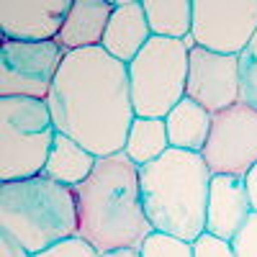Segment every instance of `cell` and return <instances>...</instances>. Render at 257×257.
Segmentation results:
<instances>
[{"label": "cell", "mask_w": 257, "mask_h": 257, "mask_svg": "<svg viewBox=\"0 0 257 257\" xmlns=\"http://www.w3.org/2000/svg\"><path fill=\"white\" fill-rule=\"evenodd\" d=\"M52 121L95 157L118 155L137 113L128 88V64L103 47L67 52L47 98Z\"/></svg>", "instance_id": "1"}, {"label": "cell", "mask_w": 257, "mask_h": 257, "mask_svg": "<svg viewBox=\"0 0 257 257\" xmlns=\"http://www.w3.org/2000/svg\"><path fill=\"white\" fill-rule=\"evenodd\" d=\"M77 237L100 254L113 249H142L152 234L139 190V167L123 152L98 157L90 178L75 188Z\"/></svg>", "instance_id": "2"}, {"label": "cell", "mask_w": 257, "mask_h": 257, "mask_svg": "<svg viewBox=\"0 0 257 257\" xmlns=\"http://www.w3.org/2000/svg\"><path fill=\"white\" fill-rule=\"evenodd\" d=\"M211 178L213 173L201 152L173 147L160 160L139 167L142 206L152 229L196 242L206 231Z\"/></svg>", "instance_id": "3"}, {"label": "cell", "mask_w": 257, "mask_h": 257, "mask_svg": "<svg viewBox=\"0 0 257 257\" xmlns=\"http://www.w3.org/2000/svg\"><path fill=\"white\" fill-rule=\"evenodd\" d=\"M0 234H8L31 254L62 239L77 237L75 188L36 175L3 183L0 188Z\"/></svg>", "instance_id": "4"}, {"label": "cell", "mask_w": 257, "mask_h": 257, "mask_svg": "<svg viewBox=\"0 0 257 257\" xmlns=\"http://www.w3.org/2000/svg\"><path fill=\"white\" fill-rule=\"evenodd\" d=\"M188 44L152 36L149 44L128 64L134 113L142 118H165L185 98Z\"/></svg>", "instance_id": "5"}, {"label": "cell", "mask_w": 257, "mask_h": 257, "mask_svg": "<svg viewBox=\"0 0 257 257\" xmlns=\"http://www.w3.org/2000/svg\"><path fill=\"white\" fill-rule=\"evenodd\" d=\"M64 54L57 41L0 39V98L47 100Z\"/></svg>", "instance_id": "6"}, {"label": "cell", "mask_w": 257, "mask_h": 257, "mask_svg": "<svg viewBox=\"0 0 257 257\" xmlns=\"http://www.w3.org/2000/svg\"><path fill=\"white\" fill-rule=\"evenodd\" d=\"M257 31V0H193V44L239 57Z\"/></svg>", "instance_id": "7"}, {"label": "cell", "mask_w": 257, "mask_h": 257, "mask_svg": "<svg viewBox=\"0 0 257 257\" xmlns=\"http://www.w3.org/2000/svg\"><path fill=\"white\" fill-rule=\"evenodd\" d=\"M203 160L213 175L244 178L257 165V108L237 103L213 113L211 134L203 147Z\"/></svg>", "instance_id": "8"}, {"label": "cell", "mask_w": 257, "mask_h": 257, "mask_svg": "<svg viewBox=\"0 0 257 257\" xmlns=\"http://www.w3.org/2000/svg\"><path fill=\"white\" fill-rule=\"evenodd\" d=\"M239 95V57L216 54L201 47L190 49L185 98L203 105L208 113H219L237 105L242 100Z\"/></svg>", "instance_id": "9"}, {"label": "cell", "mask_w": 257, "mask_h": 257, "mask_svg": "<svg viewBox=\"0 0 257 257\" xmlns=\"http://www.w3.org/2000/svg\"><path fill=\"white\" fill-rule=\"evenodd\" d=\"M72 0H6L0 3V39L54 41Z\"/></svg>", "instance_id": "10"}, {"label": "cell", "mask_w": 257, "mask_h": 257, "mask_svg": "<svg viewBox=\"0 0 257 257\" xmlns=\"http://www.w3.org/2000/svg\"><path fill=\"white\" fill-rule=\"evenodd\" d=\"M252 203L247 196L244 178L239 175H213L208 188L206 231L219 239L231 242L234 234L249 219Z\"/></svg>", "instance_id": "11"}, {"label": "cell", "mask_w": 257, "mask_h": 257, "mask_svg": "<svg viewBox=\"0 0 257 257\" xmlns=\"http://www.w3.org/2000/svg\"><path fill=\"white\" fill-rule=\"evenodd\" d=\"M57 128L44 134H24L16 128L0 126V180L3 183H16V180H29L44 173L52 144H54Z\"/></svg>", "instance_id": "12"}, {"label": "cell", "mask_w": 257, "mask_h": 257, "mask_svg": "<svg viewBox=\"0 0 257 257\" xmlns=\"http://www.w3.org/2000/svg\"><path fill=\"white\" fill-rule=\"evenodd\" d=\"M149 39L152 31L147 24L144 0H113V13L100 47L113 59L132 64L137 54L149 44Z\"/></svg>", "instance_id": "13"}, {"label": "cell", "mask_w": 257, "mask_h": 257, "mask_svg": "<svg viewBox=\"0 0 257 257\" xmlns=\"http://www.w3.org/2000/svg\"><path fill=\"white\" fill-rule=\"evenodd\" d=\"M111 13H113V0H72V8L54 41L64 52L100 47Z\"/></svg>", "instance_id": "14"}, {"label": "cell", "mask_w": 257, "mask_h": 257, "mask_svg": "<svg viewBox=\"0 0 257 257\" xmlns=\"http://www.w3.org/2000/svg\"><path fill=\"white\" fill-rule=\"evenodd\" d=\"M98 165V157L93 152H88L82 144H77L75 139H70L67 134H54V144L47 160V167L41 175H47L54 183H62L67 188H77L80 183H85L90 178V173Z\"/></svg>", "instance_id": "15"}, {"label": "cell", "mask_w": 257, "mask_h": 257, "mask_svg": "<svg viewBox=\"0 0 257 257\" xmlns=\"http://www.w3.org/2000/svg\"><path fill=\"white\" fill-rule=\"evenodd\" d=\"M211 121H213V113H208L196 100L183 98L165 116L170 147L185 149V152H203L208 134H211Z\"/></svg>", "instance_id": "16"}, {"label": "cell", "mask_w": 257, "mask_h": 257, "mask_svg": "<svg viewBox=\"0 0 257 257\" xmlns=\"http://www.w3.org/2000/svg\"><path fill=\"white\" fill-rule=\"evenodd\" d=\"M152 36L185 41L193 31V0H144Z\"/></svg>", "instance_id": "17"}, {"label": "cell", "mask_w": 257, "mask_h": 257, "mask_svg": "<svg viewBox=\"0 0 257 257\" xmlns=\"http://www.w3.org/2000/svg\"><path fill=\"white\" fill-rule=\"evenodd\" d=\"M167 149H170V139H167L165 118H142V116H137L132 128H128L123 155L137 167H144L149 162L160 160Z\"/></svg>", "instance_id": "18"}, {"label": "cell", "mask_w": 257, "mask_h": 257, "mask_svg": "<svg viewBox=\"0 0 257 257\" xmlns=\"http://www.w3.org/2000/svg\"><path fill=\"white\" fill-rule=\"evenodd\" d=\"M239 90L242 103L257 108V31L247 49L239 54Z\"/></svg>", "instance_id": "19"}, {"label": "cell", "mask_w": 257, "mask_h": 257, "mask_svg": "<svg viewBox=\"0 0 257 257\" xmlns=\"http://www.w3.org/2000/svg\"><path fill=\"white\" fill-rule=\"evenodd\" d=\"M139 252L142 257H193V244L178 237H170V234L152 231Z\"/></svg>", "instance_id": "20"}, {"label": "cell", "mask_w": 257, "mask_h": 257, "mask_svg": "<svg viewBox=\"0 0 257 257\" xmlns=\"http://www.w3.org/2000/svg\"><path fill=\"white\" fill-rule=\"evenodd\" d=\"M34 257H103V254L82 237H70V239H62L47 249L36 252Z\"/></svg>", "instance_id": "21"}, {"label": "cell", "mask_w": 257, "mask_h": 257, "mask_svg": "<svg viewBox=\"0 0 257 257\" xmlns=\"http://www.w3.org/2000/svg\"><path fill=\"white\" fill-rule=\"evenodd\" d=\"M229 244L234 249V257H257V211L249 213V219L242 224Z\"/></svg>", "instance_id": "22"}, {"label": "cell", "mask_w": 257, "mask_h": 257, "mask_svg": "<svg viewBox=\"0 0 257 257\" xmlns=\"http://www.w3.org/2000/svg\"><path fill=\"white\" fill-rule=\"evenodd\" d=\"M193 257H234V249L226 239H219L213 234L203 231L201 237L193 242Z\"/></svg>", "instance_id": "23"}, {"label": "cell", "mask_w": 257, "mask_h": 257, "mask_svg": "<svg viewBox=\"0 0 257 257\" xmlns=\"http://www.w3.org/2000/svg\"><path fill=\"white\" fill-rule=\"evenodd\" d=\"M0 257H34L24 244H18L8 234H0Z\"/></svg>", "instance_id": "24"}, {"label": "cell", "mask_w": 257, "mask_h": 257, "mask_svg": "<svg viewBox=\"0 0 257 257\" xmlns=\"http://www.w3.org/2000/svg\"><path fill=\"white\" fill-rule=\"evenodd\" d=\"M244 185H247V196H249L252 211H257V165H252V170L244 175Z\"/></svg>", "instance_id": "25"}, {"label": "cell", "mask_w": 257, "mask_h": 257, "mask_svg": "<svg viewBox=\"0 0 257 257\" xmlns=\"http://www.w3.org/2000/svg\"><path fill=\"white\" fill-rule=\"evenodd\" d=\"M103 257H142L139 249H113V252H105Z\"/></svg>", "instance_id": "26"}]
</instances>
